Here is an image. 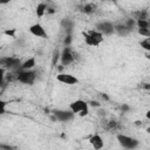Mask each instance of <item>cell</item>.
Wrapping results in <instances>:
<instances>
[{
    "label": "cell",
    "instance_id": "cell-5",
    "mask_svg": "<svg viewBox=\"0 0 150 150\" xmlns=\"http://www.w3.org/2000/svg\"><path fill=\"white\" fill-rule=\"evenodd\" d=\"M95 29L98 30L101 34H103V36L111 35L112 33H115V25L111 21L102 20V21H98L95 25Z\"/></svg>",
    "mask_w": 150,
    "mask_h": 150
},
{
    "label": "cell",
    "instance_id": "cell-4",
    "mask_svg": "<svg viewBox=\"0 0 150 150\" xmlns=\"http://www.w3.org/2000/svg\"><path fill=\"white\" fill-rule=\"evenodd\" d=\"M16 80L23 84H33L36 80V73L33 69H20L16 74Z\"/></svg>",
    "mask_w": 150,
    "mask_h": 150
},
{
    "label": "cell",
    "instance_id": "cell-15",
    "mask_svg": "<svg viewBox=\"0 0 150 150\" xmlns=\"http://www.w3.org/2000/svg\"><path fill=\"white\" fill-rule=\"evenodd\" d=\"M6 107H7V102L2 98V95L0 94V116L6 112Z\"/></svg>",
    "mask_w": 150,
    "mask_h": 150
},
{
    "label": "cell",
    "instance_id": "cell-2",
    "mask_svg": "<svg viewBox=\"0 0 150 150\" xmlns=\"http://www.w3.org/2000/svg\"><path fill=\"white\" fill-rule=\"evenodd\" d=\"M83 35V40L84 43L89 47H98L103 41H104V36L103 34H101L98 30H96L95 28L86 30L82 33Z\"/></svg>",
    "mask_w": 150,
    "mask_h": 150
},
{
    "label": "cell",
    "instance_id": "cell-9",
    "mask_svg": "<svg viewBox=\"0 0 150 150\" xmlns=\"http://www.w3.org/2000/svg\"><path fill=\"white\" fill-rule=\"evenodd\" d=\"M60 59H61V64L68 66V64H70V63L74 62V59H75V57H74V54H73L71 49L67 47V48H64V49L62 50Z\"/></svg>",
    "mask_w": 150,
    "mask_h": 150
},
{
    "label": "cell",
    "instance_id": "cell-16",
    "mask_svg": "<svg viewBox=\"0 0 150 150\" xmlns=\"http://www.w3.org/2000/svg\"><path fill=\"white\" fill-rule=\"evenodd\" d=\"M5 79H6V70H5V68L0 67V88L5 82Z\"/></svg>",
    "mask_w": 150,
    "mask_h": 150
},
{
    "label": "cell",
    "instance_id": "cell-7",
    "mask_svg": "<svg viewBox=\"0 0 150 150\" xmlns=\"http://www.w3.org/2000/svg\"><path fill=\"white\" fill-rule=\"evenodd\" d=\"M28 29H29V33H30L33 36H35V38H39V39H46V38L48 36L46 28H45L41 23H39V22L30 25Z\"/></svg>",
    "mask_w": 150,
    "mask_h": 150
},
{
    "label": "cell",
    "instance_id": "cell-13",
    "mask_svg": "<svg viewBox=\"0 0 150 150\" xmlns=\"http://www.w3.org/2000/svg\"><path fill=\"white\" fill-rule=\"evenodd\" d=\"M46 12H47V6H46V4L40 2V4L36 6V14H38L39 16H42Z\"/></svg>",
    "mask_w": 150,
    "mask_h": 150
},
{
    "label": "cell",
    "instance_id": "cell-17",
    "mask_svg": "<svg viewBox=\"0 0 150 150\" xmlns=\"http://www.w3.org/2000/svg\"><path fill=\"white\" fill-rule=\"evenodd\" d=\"M12 0H0V5H7V4H9Z\"/></svg>",
    "mask_w": 150,
    "mask_h": 150
},
{
    "label": "cell",
    "instance_id": "cell-1",
    "mask_svg": "<svg viewBox=\"0 0 150 150\" xmlns=\"http://www.w3.org/2000/svg\"><path fill=\"white\" fill-rule=\"evenodd\" d=\"M69 110L75 115V116H79V117H86L89 115V111H90V107H89V103L82 98H77V100H74L69 103Z\"/></svg>",
    "mask_w": 150,
    "mask_h": 150
},
{
    "label": "cell",
    "instance_id": "cell-8",
    "mask_svg": "<svg viewBox=\"0 0 150 150\" xmlns=\"http://www.w3.org/2000/svg\"><path fill=\"white\" fill-rule=\"evenodd\" d=\"M54 116L57 121L60 122H69L71 120L75 118V115L68 109V110H62V109H57L54 111Z\"/></svg>",
    "mask_w": 150,
    "mask_h": 150
},
{
    "label": "cell",
    "instance_id": "cell-6",
    "mask_svg": "<svg viewBox=\"0 0 150 150\" xmlns=\"http://www.w3.org/2000/svg\"><path fill=\"white\" fill-rule=\"evenodd\" d=\"M56 81L66 86H75L80 82V80L70 73H59L56 75Z\"/></svg>",
    "mask_w": 150,
    "mask_h": 150
},
{
    "label": "cell",
    "instance_id": "cell-14",
    "mask_svg": "<svg viewBox=\"0 0 150 150\" xmlns=\"http://www.w3.org/2000/svg\"><path fill=\"white\" fill-rule=\"evenodd\" d=\"M141 47L144 48L146 52L150 50V36H146L143 40H141Z\"/></svg>",
    "mask_w": 150,
    "mask_h": 150
},
{
    "label": "cell",
    "instance_id": "cell-10",
    "mask_svg": "<svg viewBox=\"0 0 150 150\" xmlns=\"http://www.w3.org/2000/svg\"><path fill=\"white\" fill-rule=\"evenodd\" d=\"M88 142H89V144L91 145V148H94V149H96V150H100V149H102V148L104 146V141H103V138H102V136H101L100 134H94V135H91V136L89 137Z\"/></svg>",
    "mask_w": 150,
    "mask_h": 150
},
{
    "label": "cell",
    "instance_id": "cell-3",
    "mask_svg": "<svg viewBox=\"0 0 150 150\" xmlns=\"http://www.w3.org/2000/svg\"><path fill=\"white\" fill-rule=\"evenodd\" d=\"M118 144L123 148V149H128V150H134L137 149L139 146V141L137 138H135L134 136L130 135H125V134H118L116 136Z\"/></svg>",
    "mask_w": 150,
    "mask_h": 150
},
{
    "label": "cell",
    "instance_id": "cell-18",
    "mask_svg": "<svg viewBox=\"0 0 150 150\" xmlns=\"http://www.w3.org/2000/svg\"><path fill=\"white\" fill-rule=\"evenodd\" d=\"M107 1H116V0H107Z\"/></svg>",
    "mask_w": 150,
    "mask_h": 150
},
{
    "label": "cell",
    "instance_id": "cell-11",
    "mask_svg": "<svg viewBox=\"0 0 150 150\" xmlns=\"http://www.w3.org/2000/svg\"><path fill=\"white\" fill-rule=\"evenodd\" d=\"M36 66V59L35 57H29L22 63H20V69H33Z\"/></svg>",
    "mask_w": 150,
    "mask_h": 150
},
{
    "label": "cell",
    "instance_id": "cell-12",
    "mask_svg": "<svg viewBox=\"0 0 150 150\" xmlns=\"http://www.w3.org/2000/svg\"><path fill=\"white\" fill-rule=\"evenodd\" d=\"M95 11H96V5L93 4V2L84 4L81 7V12L84 13V14H93V13H95Z\"/></svg>",
    "mask_w": 150,
    "mask_h": 150
}]
</instances>
